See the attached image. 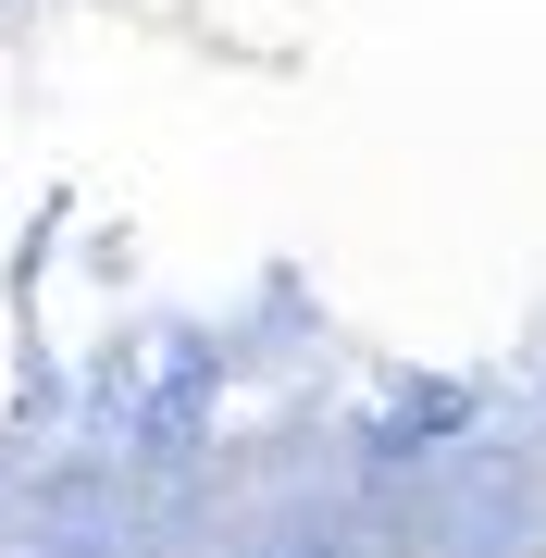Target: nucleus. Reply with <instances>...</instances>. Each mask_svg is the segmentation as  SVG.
I'll return each mask as SVG.
<instances>
[]
</instances>
